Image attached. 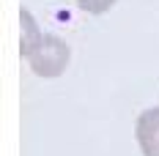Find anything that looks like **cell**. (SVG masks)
I'll list each match as a JSON object with an SVG mask.
<instances>
[{"label": "cell", "instance_id": "cell-1", "mask_svg": "<svg viewBox=\"0 0 159 156\" xmlns=\"http://www.w3.org/2000/svg\"><path fill=\"white\" fill-rule=\"evenodd\" d=\"M69 58H71L69 44H66L61 36L49 33V36H41V41L30 52L28 63H30L33 74H39V77H44V79H55V77H61L66 71Z\"/></svg>", "mask_w": 159, "mask_h": 156}, {"label": "cell", "instance_id": "cell-4", "mask_svg": "<svg viewBox=\"0 0 159 156\" xmlns=\"http://www.w3.org/2000/svg\"><path fill=\"white\" fill-rule=\"evenodd\" d=\"M77 6L85 14H104L115 6V0H77Z\"/></svg>", "mask_w": 159, "mask_h": 156}, {"label": "cell", "instance_id": "cell-2", "mask_svg": "<svg viewBox=\"0 0 159 156\" xmlns=\"http://www.w3.org/2000/svg\"><path fill=\"white\" fill-rule=\"evenodd\" d=\"M134 137L143 156H159V107L145 109L134 123Z\"/></svg>", "mask_w": 159, "mask_h": 156}, {"label": "cell", "instance_id": "cell-3", "mask_svg": "<svg viewBox=\"0 0 159 156\" xmlns=\"http://www.w3.org/2000/svg\"><path fill=\"white\" fill-rule=\"evenodd\" d=\"M19 19H22V47H19V55L22 58H30V52L39 47V41H41V33H39V25H36V19L30 16L28 8H22L19 11Z\"/></svg>", "mask_w": 159, "mask_h": 156}]
</instances>
